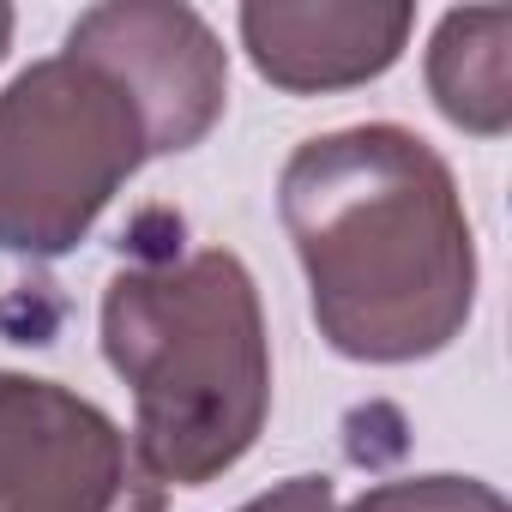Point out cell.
<instances>
[{"label": "cell", "instance_id": "1", "mask_svg": "<svg viewBox=\"0 0 512 512\" xmlns=\"http://www.w3.org/2000/svg\"><path fill=\"white\" fill-rule=\"evenodd\" d=\"M278 217L308 278L320 338L350 362L440 356L476 308V235L446 157L362 121L302 139L278 175Z\"/></svg>", "mask_w": 512, "mask_h": 512}, {"label": "cell", "instance_id": "2", "mask_svg": "<svg viewBox=\"0 0 512 512\" xmlns=\"http://www.w3.org/2000/svg\"><path fill=\"white\" fill-rule=\"evenodd\" d=\"M103 356L133 392V452L157 488H205L266 434L272 338L229 247L121 266L103 284Z\"/></svg>", "mask_w": 512, "mask_h": 512}, {"label": "cell", "instance_id": "3", "mask_svg": "<svg viewBox=\"0 0 512 512\" xmlns=\"http://www.w3.org/2000/svg\"><path fill=\"white\" fill-rule=\"evenodd\" d=\"M151 157L139 97L61 43L0 91V247L19 260L73 253Z\"/></svg>", "mask_w": 512, "mask_h": 512}, {"label": "cell", "instance_id": "4", "mask_svg": "<svg viewBox=\"0 0 512 512\" xmlns=\"http://www.w3.org/2000/svg\"><path fill=\"white\" fill-rule=\"evenodd\" d=\"M0 512H163V488L91 398L0 368Z\"/></svg>", "mask_w": 512, "mask_h": 512}, {"label": "cell", "instance_id": "5", "mask_svg": "<svg viewBox=\"0 0 512 512\" xmlns=\"http://www.w3.org/2000/svg\"><path fill=\"white\" fill-rule=\"evenodd\" d=\"M67 49L103 61L145 109L157 157L193 151L229 103V49L175 0H109L73 19Z\"/></svg>", "mask_w": 512, "mask_h": 512}, {"label": "cell", "instance_id": "6", "mask_svg": "<svg viewBox=\"0 0 512 512\" xmlns=\"http://www.w3.org/2000/svg\"><path fill=\"white\" fill-rule=\"evenodd\" d=\"M241 49L266 85L290 97H320V91H350L380 79L410 31L416 7L404 0H247L241 7Z\"/></svg>", "mask_w": 512, "mask_h": 512}, {"label": "cell", "instance_id": "7", "mask_svg": "<svg viewBox=\"0 0 512 512\" xmlns=\"http://www.w3.org/2000/svg\"><path fill=\"white\" fill-rule=\"evenodd\" d=\"M428 97L452 127L476 139H500L512 127V13L506 7H458L434 25Z\"/></svg>", "mask_w": 512, "mask_h": 512}, {"label": "cell", "instance_id": "8", "mask_svg": "<svg viewBox=\"0 0 512 512\" xmlns=\"http://www.w3.org/2000/svg\"><path fill=\"white\" fill-rule=\"evenodd\" d=\"M350 512H506V500L476 476H404L368 488Z\"/></svg>", "mask_w": 512, "mask_h": 512}, {"label": "cell", "instance_id": "9", "mask_svg": "<svg viewBox=\"0 0 512 512\" xmlns=\"http://www.w3.org/2000/svg\"><path fill=\"white\" fill-rule=\"evenodd\" d=\"M241 512H338V488L332 476H290L272 494H253Z\"/></svg>", "mask_w": 512, "mask_h": 512}, {"label": "cell", "instance_id": "10", "mask_svg": "<svg viewBox=\"0 0 512 512\" xmlns=\"http://www.w3.org/2000/svg\"><path fill=\"white\" fill-rule=\"evenodd\" d=\"M13 31H19L13 7H0V61H7V49H13Z\"/></svg>", "mask_w": 512, "mask_h": 512}]
</instances>
